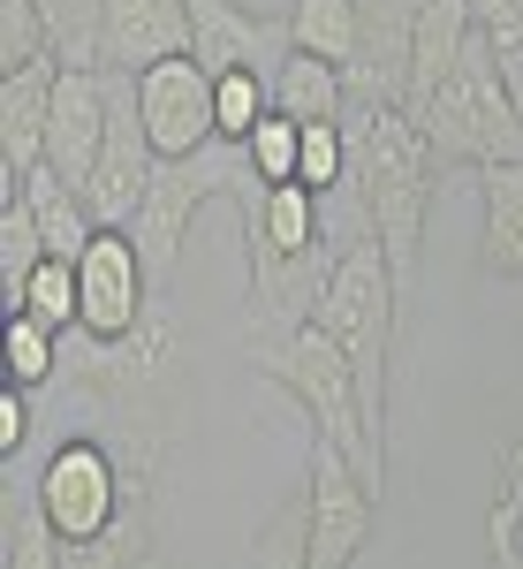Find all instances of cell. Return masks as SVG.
Instances as JSON below:
<instances>
[{"instance_id":"1","label":"cell","mask_w":523,"mask_h":569,"mask_svg":"<svg viewBox=\"0 0 523 569\" xmlns=\"http://www.w3.org/2000/svg\"><path fill=\"white\" fill-rule=\"evenodd\" d=\"M349 130V190H356V220L364 236H380L394 281L418 273V243H425V213L440 190V152L394 99H356Z\"/></svg>"},{"instance_id":"2","label":"cell","mask_w":523,"mask_h":569,"mask_svg":"<svg viewBox=\"0 0 523 569\" xmlns=\"http://www.w3.org/2000/svg\"><path fill=\"white\" fill-rule=\"evenodd\" d=\"M251 365H259L265 380L281 395H296L311 418V433L334 440L349 463L364 471L372 486H388V448L372 440V418H364V395H356V365L342 357V342L304 319L296 335H273V342H251Z\"/></svg>"},{"instance_id":"3","label":"cell","mask_w":523,"mask_h":569,"mask_svg":"<svg viewBox=\"0 0 523 569\" xmlns=\"http://www.w3.org/2000/svg\"><path fill=\"white\" fill-rule=\"evenodd\" d=\"M77 388H84L99 410L122 418V433H130L137 456H152V448L174 433V410H182V342H174V327L152 311L122 342L77 335Z\"/></svg>"},{"instance_id":"4","label":"cell","mask_w":523,"mask_h":569,"mask_svg":"<svg viewBox=\"0 0 523 569\" xmlns=\"http://www.w3.org/2000/svg\"><path fill=\"white\" fill-rule=\"evenodd\" d=\"M394 297H402V281H394L388 251H380V236H356L342 243V259H334V281H326V297H319V327L342 342V357L356 365V395H364V418H372V440L388 448V357H394Z\"/></svg>"},{"instance_id":"5","label":"cell","mask_w":523,"mask_h":569,"mask_svg":"<svg viewBox=\"0 0 523 569\" xmlns=\"http://www.w3.org/2000/svg\"><path fill=\"white\" fill-rule=\"evenodd\" d=\"M265 176L251 168V152L235 144V137H213L205 152H190V160H160L152 168V190H144V206H137L130 236L137 251H144V266H152V289H168L174 259H182V236H190V220L205 213L213 198H259Z\"/></svg>"},{"instance_id":"6","label":"cell","mask_w":523,"mask_h":569,"mask_svg":"<svg viewBox=\"0 0 523 569\" xmlns=\"http://www.w3.org/2000/svg\"><path fill=\"white\" fill-rule=\"evenodd\" d=\"M418 130L433 137V152L455 160V168L523 160V114H516V99H509V84H501V69H493L485 31H471L463 61L447 69V84H440L433 107L418 114Z\"/></svg>"},{"instance_id":"7","label":"cell","mask_w":523,"mask_h":569,"mask_svg":"<svg viewBox=\"0 0 523 569\" xmlns=\"http://www.w3.org/2000/svg\"><path fill=\"white\" fill-rule=\"evenodd\" d=\"M137 486H152V456H114V440L99 433H69L53 456H46L39 486H31V501H39V517L53 525V539L69 547V539H91V531H107L122 509H130Z\"/></svg>"},{"instance_id":"8","label":"cell","mask_w":523,"mask_h":569,"mask_svg":"<svg viewBox=\"0 0 523 569\" xmlns=\"http://www.w3.org/2000/svg\"><path fill=\"white\" fill-rule=\"evenodd\" d=\"M311 569H356V555L372 547V525H380V486L349 463L334 440L311 433Z\"/></svg>"},{"instance_id":"9","label":"cell","mask_w":523,"mask_h":569,"mask_svg":"<svg viewBox=\"0 0 523 569\" xmlns=\"http://www.w3.org/2000/svg\"><path fill=\"white\" fill-rule=\"evenodd\" d=\"M77 289H84L77 335H91V342L137 335V327L152 319V297H160V289H152V266H144L130 228H99V236H91V251L77 259Z\"/></svg>"},{"instance_id":"10","label":"cell","mask_w":523,"mask_h":569,"mask_svg":"<svg viewBox=\"0 0 523 569\" xmlns=\"http://www.w3.org/2000/svg\"><path fill=\"white\" fill-rule=\"evenodd\" d=\"M137 107H144V130H152V152L160 160H190L220 137L213 122V69L198 53H174V61H152L137 69Z\"/></svg>"},{"instance_id":"11","label":"cell","mask_w":523,"mask_h":569,"mask_svg":"<svg viewBox=\"0 0 523 569\" xmlns=\"http://www.w3.org/2000/svg\"><path fill=\"white\" fill-rule=\"evenodd\" d=\"M190 53L228 77V69H259L273 84V69L296 53L289 46V16H251L243 0H190Z\"/></svg>"},{"instance_id":"12","label":"cell","mask_w":523,"mask_h":569,"mask_svg":"<svg viewBox=\"0 0 523 569\" xmlns=\"http://www.w3.org/2000/svg\"><path fill=\"white\" fill-rule=\"evenodd\" d=\"M107 144V69H61L53 77V122H46V168L84 190Z\"/></svg>"},{"instance_id":"13","label":"cell","mask_w":523,"mask_h":569,"mask_svg":"<svg viewBox=\"0 0 523 569\" xmlns=\"http://www.w3.org/2000/svg\"><path fill=\"white\" fill-rule=\"evenodd\" d=\"M107 69H152L190 53V0H99Z\"/></svg>"},{"instance_id":"14","label":"cell","mask_w":523,"mask_h":569,"mask_svg":"<svg viewBox=\"0 0 523 569\" xmlns=\"http://www.w3.org/2000/svg\"><path fill=\"white\" fill-rule=\"evenodd\" d=\"M53 77H61V61H31V69L0 77V182H8V190H16L23 176H39V168H46Z\"/></svg>"},{"instance_id":"15","label":"cell","mask_w":523,"mask_h":569,"mask_svg":"<svg viewBox=\"0 0 523 569\" xmlns=\"http://www.w3.org/2000/svg\"><path fill=\"white\" fill-rule=\"evenodd\" d=\"M356 16H364V53H356V69H349V91H356V99H394V107H402L410 39H418L425 0H356Z\"/></svg>"},{"instance_id":"16","label":"cell","mask_w":523,"mask_h":569,"mask_svg":"<svg viewBox=\"0 0 523 569\" xmlns=\"http://www.w3.org/2000/svg\"><path fill=\"white\" fill-rule=\"evenodd\" d=\"M479 198H485V273L523 281V160L479 168Z\"/></svg>"},{"instance_id":"17","label":"cell","mask_w":523,"mask_h":569,"mask_svg":"<svg viewBox=\"0 0 523 569\" xmlns=\"http://www.w3.org/2000/svg\"><path fill=\"white\" fill-rule=\"evenodd\" d=\"M16 198H23V206L39 213L46 259H84V251H91L99 220H91V206H84V190H77V182H61L53 168H39V176L16 182Z\"/></svg>"},{"instance_id":"18","label":"cell","mask_w":523,"mask_h":569,"mask_svg":"<svg viewBox=\"0 0 523 569\" xmlns=\"http://www.w3.org/2000/svg\"><path fill=\"white\" fill-rule=\"evenodd\" d=\"M349 107V77L334 61H319V53H289L281 69H273V114H289V122H342Z\"/></svg>"},{"instance_id":"19","label":"cell","mask_w":523,"mask_h":569,"mask_svg":"<svg viewBox=\"0 0 523 569\" xmlns=\"http://www.w3.org/2000/svg\"><path fill=\"white\" fill-rule=\"evenodd\" d=\"M61 569H152V486H137L130 509L91 539L61 547Z\"/></svg>"},{"instance_id":"20","label":"cell","mask_w":523,"mask_h":569,"mask_svg":"<svg viewBox=\"0 0 523 569\" xmlns=\"http://www.w3.org/2000/svg\"><path fill=\"white\" fill-rule=\"evenodd\" d=\"M289 46L334 61L349 77L356 53H364V16H356V0H289Z\"/></svg>"},{"instance_id":"21","label":"cell","mask_w":523,"mask_h":569,"mask_svg":"<svg viewBox=\"0 0 523 569\" xmlns=\"http://www.w3.org/2000/svg\"><path fill=\"white\" fill-rule=\"evenodd\" d=\"M8 311H31L46 319L53 335H77V319H84V289H77V259H39V273L23 281V297Z\"/></svg>"},{"instance_id":"22","label":"cell","mask_w":523,"mask_h":569,"mask_svg":"<svg viewBox=\"0 0 523 569\" xmlns=\"http://www.w3.org/2000/svg\"><path fill=\"white\" fill-rule=\"evenodd\" d=\"M0 357H8V380H16V388H46V380L61 372V335H53L46 319H31V311H8Z\"/></svg>"},{"instance_id":"23","label":"cell","mask_w":523,"mask_h":569,"mask_svg":"<svg viewBox=\"0 0 523 569\" xmlns=\"http://www.w3.org/2000/svg\"><path fill=\"white\" fill-rule=\"evenodd\" d=\"M46 31H53V61L61 69H107L99 46V0H39Z\"/></svg>"},{"instance_id":"24","label":"cell","mask_w":523,"mask_h":569,"mask_svg":"<svg viewBox=\"0 0 523 569\" xmlns=\"http://www.w3.org/2000/svg\"><path fill=\"white\" fill-rule=\"evenodd\" d=\"M46 259V236H39V213L8 190V206H0V289H8V305L23 297V281L39 273Z\"/></svg>"},{"instance_id":"25","label":"cell","mask_w":523,"mask_h":569,"mask_svg":"<svg viewBox=\"0 0 523 569\" xmlns=\"http://www.w3.org/2000/svg\"><path fill=\"white\" fill-rule=\"evenodd\" d=\"M265 114H273V84H265L259 69H228V77H213V122H220V137L243 144Z\"/></svg>"},{"instance_id":"26","label":"cell","mask_w":523,"mask_h":569,"mask_svg":"<svg viewBox=\"0 0 523 569\" xmlns=\"http://www.w3.org/2000/svg\"><path fill=\"white\" fill-rule=\"evenodd\" d=\"M31 61H53V31H46L39 0H0V77L31 69Z\"/></svg>"},{"instance_id":"27","label":"cell","mask_w":523,"mask_h":569,"mask_svg":"<svg viewBox=\"0 0 523 569\" xmlns=\"http://www.w3.org/2000/svg\"><path fill=\"white\" fill-rule=\"evenodd\" d=\"M251 569H311V501H304V493H296V501L259 531Z\"/></svg>"},{"instance_id":"28","label":"cell","mask_w":523,"mask_h":569,"mask_svg":"<svg viewBox=\"0 0 523 569\" xmlns=\"http://www.w3.org/2000/svg\"><path fill=\"white\" fill-rule=\"evenodd\" d=\"M243 152H251V168H259L265 182H296V160H304V122L265 114L259 130L243 137Z\"/></svg>"},{"instance_id":"29","label":"cell","mask_w":523,"mask_h":569,"mask_svg":"<svg viewBox=\"0 0 523 569\" xmlns=\"http://www.w3.org/2000/svg\"><path fill=\"white\" fill-rule=\"evenodd\" d=\"M296 182H304V190H319V198L349 182V130H342V122H311V130H304V160H296Z\"/></svg>"},{"instance_id":"30","label":"cell","mask_w":523,"mask_h":569,"mask_svg":"<svg viewBox=\"0 0 523 569\" xmlns=\"http://www.w3.org/2000/svg\"><path fill=\"white\" fill-rule=\"evenodd\" d=\"M8 569H61V539L39 517V501H23L8 517Z\"/></svg>"},{"instance_id":"31","label":"cell","mask_w":523,"mask_h":569,"mask_svg":"<svg viewBox=\"0 0 523 569\" xmlns=\"http://www.w3.org/2000/svg\"><path fill=\"white\" fill-rule=\"evenodd\" d=\"M485 547H493V555L523 547V440L509 448V463H501V501H493V517H485Z\"/></svg>"},{"instance_id":"32","label":"cell","mask_w":523,"mask_h":569,"mask_svg":"<svg viewBox=\"0 0 523 569\" xmlns=\"http://www.w3.org/2000/svg\"><path fill=\"white\" fill-rule=\"evenodd\" d=\"M23 395L31 388H16V380L0 388V456H16V448L31 440V402H23Z\"/></svg>"},{"instance_id":"33","label":"cell","mask_w":523,"mask_h":569,"mask_svg":"<svg viewBox=\"0 0 523 569\" xmlns=\"http://www.w3.org/2000/svg\"><path fill=\"white\" fill-rule=\"evenodd\" d=\"M493 569H523V547H509V555H493Z\"/></svg>"}]
</instances>
